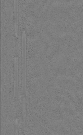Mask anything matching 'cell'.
I'll use <instances>...</instances> for the list:
<instances>
[{
    "instance_id": "cell-1",
    "label": "cell",
    "mask_w": 83,
    "mask_h": 135,
    "mask_svg": "<svg viewBox=\"0 0 83 135\" xmlns=\"http://www.w3.org/2000/svg\"><path fill=\"white\" fill-rule=\"evenodd\" d=\"M26 39L25 31H22V58H23V94L26 95Z\"/></svg>"
},
{
    "instance_id": "cell-2",
    "label": "cell",
    "mask_w": 83,
    "mask_h": 135,
    "mask_svg": "<svg viewBox=\"0 0 83 135\" xmlns=\"http://www.w3.org/2000/svg\"><path fill=\"white\" fill-rule=\"evenodd\" d=\"M18 57L15 58V81H14V97L17 98L18 88Z\"/></svg>"
},
{
    "instance_id": "cell-3",
    "label": "cell",
    "mask_w": 83,
    "mask_h": 135,
    "mask_svg": "<svg viewBox=\"0 0 83 135\" xmlns=\"http://www.w3.org/2000/svg\"><path fill=\"white\" fill-rule=\"evenodd\" d=\"M14 10H15V30L16 37L18 36V1H14Z\"/></svg>"
},
{
    "instance_id": "cell-4",
    "label": "cell",
    "mask_w": 83,
    "mask_h": 135,
    "mask_svg": "<svg viewBox=\"0 0 83 135\" xmlns=\"http://www.w3.org/2000/svg\"><path fill=\"white\" fill-rule=\"evenodd\" d=\"M22 116L24 129H25L26 120V98L25 95L23 96L22 100Z\"/></svg>"
},
{
    "instance_id": "cell-5",
    "label": "cell",
    "mask_w": 83,
    "mask_h": 135,
    "mask_svg": "<svg viewBox=\"0 0 83 135\" xmlns=\"http://www.w3.org/2000/svg\"><path fill=\"white\" fill-rule=\"evenodd\" d=\"M18 119H16L15 122V135H18Z\"/></svg>"
}]
</instances>
